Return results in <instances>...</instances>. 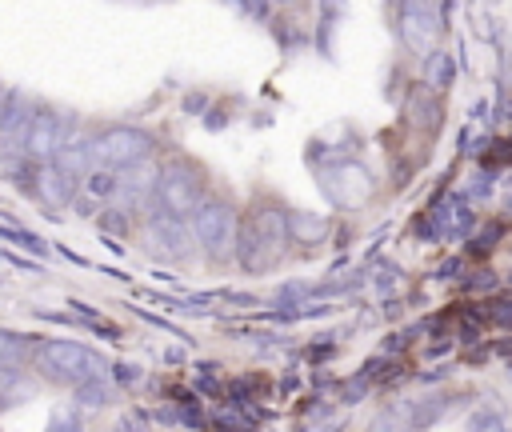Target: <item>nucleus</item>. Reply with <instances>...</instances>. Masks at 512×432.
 <instances>
[{"instance_id":"nucleus-1","label":"nucleus","mask_w":512,"mask_h":432,"mask_svg":"<svg viewBox=\"0 0 512 432\" xmlns=\"http://www.w3.org/2000/svg\"><path fill=\"white\" fill-rule=\"evenodd\" d=\"M208 180H204V168L188 156H172L168 164H160V180H156V196H152V208L156 212H168L176 220H192V212L208 200Z\"/></svg>"},{"instance_id":"nucleus-2","label":"nucleus","mask_w":512,"mask_h":432,"mask_svg":"<svg viewBox=\"0 0 512 432\" xmlns=\"http://www.w3.org/2000/svg\"><path fill=\"white\" fill-rule=\"evenodd\" d=\"M188 228H192V240H196V248L208 256V264H228V260H236V232H240V212L232 208V200H224V196H208L196 212H192V220H188Z\"/></svg>"},{"instance_id":"nucleus-3","label":"nucleus","mask_w":512,"mask_h":432,"mask_svg":"<svg viewBox=\"0 0 512 432\" xmlns=\"http://www.w3.org/2000/svg\"><path fill=\"white\" fill-rule=\"evenodd\" d=\"M36 364L44 376H52L56 384H88V380H108V360L100 352H92L80 340H44L36 344Z\"/></svg>"},{"instance_id":"nucleus-4","label":"nucleus","mask_w":512,"mask_h":432,"mask_svg":"<svg viewBox=\"0 0 512 432\" xmlns=\"http://www.w3.org/2000/svg\"><path fill=\"white\" fill-rule=\"evenodd\" d=\"M392 12V32H396V40L412 52V56H428V52H436L440 48V40H444V28H448V4H392L388 8Z\"/></svg>"},{"instance_id":"nucleus-5","label":"nucleus","mask_w":512,"mask_h":432,"mask_svg":"<svg viewBox=\"0 0 512 432\" xmlns=\"http://www.w3.org/2000/svg\"><path fill=\"white\" fill-rule=\"evenodd\" d=\"M152 132L136 128V124H108L92 136V164L108 168V172H128L144 160H152Z\"/></svg>"},{"instance_id":"nucleus-6","label":"nucleus","mask_w":512,"mask_h":432,"mask_svg":"<svg viewBox=\"0 0 512 432\" xmlns=\"http://www.w3.org/2000/svg\"><path fill=\"white\" fill-rule=\"evenodd\" d=\"M316 184H320L324 200H328L332 208H344V212L364 208V204L372 200V192H376V176H372V168L360 164V160H352V156L320 164Z\"/></svg>"},{"instance_id":"nucleus-7","label":"nucleus","mask_w":512,"mask_h":432,"mask_svg":"<svg viewBox=\"0 0 512 432\" xmlns=\"http://www.w3.org/2000/svg\"><path fill=\"white\" fill-rule=\"evenodd\" d=\"M144 240H148V252L156 260H168V264H188L196 244H192V228L188 220H176L168 212H148V224H144Z\"/></svg>"},{"instance_id":"nucleus-8","label":"nucleus","mask_w":512,"mask_h":432,"mask_svg":"<svg viewBox=\"0 0 512 432\" xmlns=\"http://www.w3.org/2000/svg\"><path fill=\"white\" fill-rule=\"evenodd\" d=\"M68 124H72V120H68L64 112H56V108H36V112H32V124H28V132H24V140H20L24 156L36 160V164H52L56 152L68 144Z\"/></svg>"},{"instance_id":"nucleus-9","label":"nucleus","mask_w":512,"mask_h":432,"mask_svg":"<svg viewBox=\"0 0 512 432\" xmlns=\"http://www.w3.org/2000/svg\"><path fill=\"white\" fill-rule=\"evenodd\" d=\"M472 224H476L472 204L464 196H444V200L432 204V212L424 220V236H432V240H456V236L472 232Z\"/></svg>"},{"instance_id":"nucleus-10","label":"nucleus","mask_w":512,"mask_h":432,"mask_svg":"<svg viewBox=\"0 0 512 432\" xmlns=\"http://www.w3.org/2000/svg\"><path fill=\"white\" fill-rule=\"evenodd\" d=\"M248 216H252V224H256V232H260V240L272 256V264H280L288 256V244H292L288 240V208L276 204V200H260V204L252 200Z\"/></svg>"},{"instance_id":"nucleus-11","label":"nucleus","mask_w":512,"mask_h":432,"mask_svg":"<svg viewBox=\"0 0 512 432\" xmlns=\"http://www.w3.org/2000/svg\"><path fill=\"white\" fill-rule=\"evenodd\" d=\"M76 188H80V180H72L64 168H56V164H36V172H32V192H36V200H44L48 208H64V204H72L76 200Z\"/></svg>"},{"instance_id":"nucleus-12","label":"nucleus","mask_w":512,"mask_h":432,"mask_svg":"<svg viewBox=\"0 0 512 432\" xmlns=\"http://www.w3.org/2000/svg\"><path fill=\"white\" fill-rule=\"evenodd\" d=\"M328 228L332 220L324 212H308V208H288V240L292 244H304V248H316L328 240Z\"/></svg>"},{"instance_id":"nucleus-13","label":"nucleus","mask_w":512,"mask_h":432,"mask_svg":"<svg viewBox=\"0 0 512 432\" xmlns=\"http://www.w3.org/2000/svg\"><path fill=\"white\" fill-rule=\"evenodd\" d=\"M32 104H28V96L24 92H8L4 96V104H0V140H24V132H28V124H32Z\"/></svg>"},{"instance_id":"nucleus-14","label":"nucleus","mask_w":512,"mask_h":432,"mask_svg":"<svg viewBox=\"0 0 512 432\" xmlns=\"http://www.w3.org/2000/svg\"><path fill=\"white\" fill-rule=\"evenodd\" d=\"M440 116H444L440 96L428 92L424 84H416V88L408 92V120H412L416 128H424V132H440Z\"/></svg>"},{"instance_id":"nucleus-15","label":"nucleus","mask_w":512,"mask_h":432,"mask_svg":"<svg viewBox=\"0 0 512 432\" xmlns=\"http://www.w3.org/2000/svg\"><path fill=\"white\" fill-rule=\"evenodd\" d=\"M452 80H456V52H448V48L440 44L436 52L424 56V88L440 96V92L452 88Z\"/></svg>"},{"instance_id":"nucleus-16","label":"nucleus","mask_w":512,"mask_h":432,"mask_svg":"<svg viewBox=\"0 0 512 432\" xmlns=\"http://www.w3.org/2000/svg\"><path fill=\"white\" fill-rule=\"evenodd\" d=\"M36 396V380H28L20 368H0V408H16Z\"/></svg>"},{"instance_id":"nucleus-17","label":"nucleus","mask_w":512,"mask_h":432,"mask_svg":"<svg viewBox=\"0 0 512 432\" xmlns=\"http://www.w3.org/2000/svg\"><path fill=\"white\" fill-rule=\"evenodd\" d=\"M36 336H24V332H8V328H0V368H16L20 360H28L32 352H36V344H32Z\"/></svg>"},{"instance_id":"nucleus-18","label":"nucleus","mask_w":512,"mask_h":432,"mask_svg":"<svg viewBox=\"0 0 512 432\" xmlns=\"http://www.w3.org/2000/svg\"><path fill=\"white\" fill-rule=\"evenodd\" d=\"M80 188H84V200H116V192H120V172L92 168V172L80 180Z\"/></svg>"},{"instance_id":"nucleus-19","label":"nucleus","mask_w":512,"mask_h":432,"mask_svg":"<svg viewBox=\"0 0 512 432\" xmlns=\"http://www.w3.org/2000/svg\"><path fill=\"white\" fill-rule=\"evenodd\" d=\"M368 432H416V428H412V420H408V400L380 408V412L372 416Z\"/></svg>"},{"instance_id":"nucleus-20","label":"nucleus","mask_w":512,"mask_h":432,"mask_svg":"<svg viewBox=\"0 0 512 432\" xmlns=\"http://www.w3.org/2000/svg\"><path fill=\"white\" fill-rule=\"evenodd\" d=\"M72 396H76L80 408H104L112 400V388H108V380H88V384L72 388Z\"/></svg>"},{"instance_id":"nucleus-21","label":"nucleus","mask_w":512,"mask_h":432,"mask_svg":"<svg viewBox=\"0 0 512 432\" xmlns=\"http://www.w3.org/2000/svg\"><path fill=\"white\" fill-rule=\"evenodd\" d=\"M44 432H84V420H80V408L76 404H60L52 416H48V424H44Z\"/></svg>"},{"instance_id":"nucleus-22","label":"nucleus","mask_w":512,"mask_h":432,"mask_svg":"<svg viewBox=\"0 0 512 432\" xmlns=\"http://www.w3.org/2000/svg\"><path fill=\"white\" fill-rule=\"evenodd\" d=\"M468 432H508V420H504L500 412L484 408V412H476V416L468 420Z\"/></svg>"},{"instance_id":"nucleus-23","label":"nucleus","mask_w":512,"mask_h":432,"mask_svg":"<svg viewBox=\"0 0 512 432\" xmlns=\"http://www.w3.org/2000/svg\"><path fill=\"white\" fill-rule=\"evenodd\" d=\"M472 32H476L480 40H496V36H500V24H496L492 12H480V8H476V12H472Z\"/></svg>"},{"instance_id":"nucleus-24","label":"nucleus","mask_w":512,"mask_h":432,"mask_svg":"<svg viewBox=\"0 0 512 432\" xmlns=\"http://www.w3.org/2000/svg\"><path fill=\"white\" fill-rule=\"evenodd\" d=\"M112 376L120 384H140V368L136 364H112Z\"/></svg>"},{"instance_id":"nucleus-25","label":"nucleus","mask_w":512,"mask_h":432,"mask_svg":"<svg viewBox=\"0 0 512 432\" xmlns=\"http://www.w3.org/2000/svg\"><path fill=\"white\" fill-rule=\"evenodd\" d=\"M488 320L512 328V304H492V308H488Z\"/></svg>"},{"instance_id":"nucleus-26","label":"nucleus","mask_w":512,"mask_h":432,"mask_svg":"<svg viewBox=\"0 0 512 432\" xmlns=\"http://www.w3.org/2000/svg\"><path fill=\"white\" fill-rule=\"evenodd\" d=\"M472 276H476V280H468V288H472V292H480V288H492V284H496V272H488V268H484V272H472Z\"/></svg>"},{"instance_id":"nucleus-27","label":"nucleus","mask_w":512,"mask_h":432,"mask_svg":"<svg viewBox=\"0 0 512 432\" xmlns=\"http://www.w3.org/2000/svg\"><path fill=\"white\" fill-rule=\"evenodd\" d=\"M240 12H244V16H268L272 4H240Z\"/></svg>"},{"instance_id":"nucleus-28","label":"nucleus","mask_w":512,"mask_h":432,"mask_svg":"<svg viewBox=\"0 0 512 432\" xmlns=\"http://www.w3.org/2000/svg\"><path fill=\"white\" fill-rule=\"evenodd\" d=\"M104 228H112V232H120V228H124V220H120L116 212H104Z\"/></svg>"},{"instance_id":"nucleus-29","label":"nucleus","mask_w":512,"mask_h":432,"mask_svg":"<svg viewBox=\"0 0 512 432\" xmlns=\"http://www.w3.org/2000/svg\"><path fill=\"white\" fill-rule=\"evenodd\" d=\"M4 96H8V88H0V104H4Z\"/></svg>"},{"instance_id":"nucleus-30","label":"nucleus","mask_w":512,"mask_h":432,"mask_svg":"<svg viewBox=\"0 0 512 432\" xmlns=\"http://www.w3.org/2000/svg\"><path fill=\"white\" fill-rule=\"evenodd\" d=\"M508 212H512V196H508Z\"/></svg>"}]
</instances>
